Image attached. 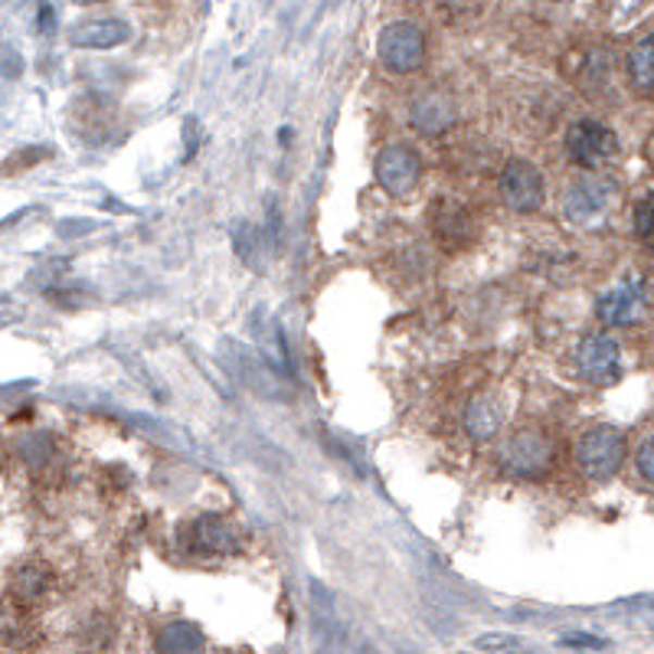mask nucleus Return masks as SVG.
I'll use <instances>...</instances> for the list:
<instances>
[{"label":"nucleus","instance_id":"obj_23","mask_svg":"<svg viewBox=\"0 0 654 654\" xmlns=\"http://www.w3.org/2000/svg\"><path fill=\"white\" fill-rule=\"evenodd\" d=\"M647 151H651V164H654V141H651V148H647Z\"/></svg>","mask_w":654,"mask_h":654},{"label":"nucleus","instance_id":"obj_12","mask_svg":"<svg viewBox=\"0 0 654 654\" xmlns=\"http://www.w3.org/2000/svg\"><path fill=\"white\" fill-rule=\"evenodd\" d=\"M429 226H432L439 246L448 249V252L465 249L478 233V223H474L471 210L465 203H458V200H435L432 213H429Z\"/></svg>","mask_w":654,"mask_h":654},{"label":"nucleus","instance_id":"obj_10","mask_svg":"<svg viewBox=\"0 0 654 654\" xmlns=\"http://www.w3.org/2000/svg\"><path fill=\"white\" fill-rule=\"evenodd\" d=\"M647 305V292L638 279H625L618 285H612L599 301H595V314L602 324L608 328H628L638 324Z\"/></svg>","mask_w":654,"mask_h":654},{"label":"nucleus","instance_id":"obj_19","mask_svg":"<svg viewBox=\"0 0 654 654\" xmlns=\"http://www.w3.org/2000/svg\"><path fill=\"white\" fill-rule=\"evenodd\" d=\"M634 233L641 239H654V194L638 200V207H634Z\"/></svg>","mask_w":654,"mask_h":654},{"label":"nucleus","instance_id":"obj_16","mask_svg":"<svg viewBox=\"0 0 654 654\" xmlns=\"http://www.w3.org/2000/svg\"><path fill=\"white\" fill-rule=\"evenodd\" d=\"M203 647H207L203 631L190 621H171L155 638L158 654H203Z\"/></svg>","mask_w":654,"mask_h":654},{"label":"nucleus","instance_id":"obj_1","mask_svg":"<svg viewBox=\"0 0 654 654\" xmlns=\"http://www.w3.org/2000/svg\"><path fill=\"white\" fill-rule=\"evenodd\" d=\"M556 461V445L553 439L536 429V425H520L514 429L504 445L497 448V465L501 471H507L510 478H523V481H536L543 474L553 471Z\"/></svg>","mask_w":654,"mask_h":654},{"label":"nucleus","instance_id":"obj_4","mask_svg":"<svg viewBox=\"0 0 654 654\" xmlns=\"http://www.w3.org/2000/svg\"><path fill=\"white\" fill-rule=\"evenodd\" d=\"M566 158L582 171H602L618 158V138L608 125L595 119H579L566 132Z\"/></svg>","mask_w":654,"mask_h":654},{"label":"nucleus","instance_id":"obj_7","mask_svg":"<svg viewBox=\"0 0 654 654\" xmlns=\"http://www.w3.org/2000/svg\"><path fill=\"white\" fill-rule=\"evenodd\" d=\"M615 200V184L608 177H595V174H585V177H576L566 190H563V217L569 223H592L599 217L608 213Z\"/></svg>","mask_w":654,"mask_h":654},{"label":"nucleus","instance_id":"obj_11","mask_svg":"<svg viewBox=\"0 0 654 654\" xmlns=\"http://www.w3.org/2000/svg\"><path fill=\"white\" fill-rule=\"evenodd\" d=\"M184 550L190 553H203V556H220V553H233L239 550V533L236 527L220 517V514H203L197 520H190L181 533Z\"/></svg>","mask_w":654,"mask_h":654},{"label":"nucleus","instance_id":"obj_14","mask_svg":"<svg viewBox=\"0 0 654 654\" xmlns=\"http://www.w3.org/2000/svg\"><path fill=\"white\" fill-rule=\"evenodd\" d=\"M50 585H53L50 566L34 563V559L24 563V566H17L14 576H11V595H14L21 605H37V602L50 592Z\"/></svg>","mask_w":654,"mask_h":654},{"label":"nucleus","instance_id":"obj_15","mask_svg":"<svg viewBox=\"0 0 654 654\" xmlns=\"http://www.w3.org/2000/svg\"><path fill=\"white\" fill-rule=\"evenodd\" d=\"M501 429V406L494 396L481 393L468 403L465 409V432L474 439V442H491Z\"/></svg>","mask_w":654,"mask_h":654},{"label":"nucleus","instance_id":"obj_2","mask_svg":"<svg viewBox=\"0 0 654 654\" xmlns=\"http://www.w3.org/2000/svg\"><path fill=\"white\" fill-rule=\"evenodd\" d=\"M425 30L412 21H393L383 27L380 40H377V57L380 63L396 73V76H409L425 63Z\"/></svg>","mask_w":654,"mask_h":654},{"label":"nucleus","instance_id":"obj_18","mask_svg":"<svg viewBox=\"0 0 654 654\" xmlns=\"http://www.w3.org/2000/svg\"><path fill=\"white\" fill-rule=\"evenodd\" d=\"M53 452H57V445H53V435H47V432H37V435L21 442V458L30 468H44L53 458Z\"/></svg>","mask_w":654,"mask_h":654},{"label":"nucleus","instance_id":"obj_5","mask_svg":"<svg viewBox=\"0 0 654 654\" xmlns=\"http://www.w3.org/2000/svg\"><path fill=\"white\" fill-rule=\"evenodd\" d=\"M497 194L504 200L507 210L514 213H536L543 207L546 187H543V174L536 164L523 161V158H510L501 174H497Z\"/></svg>","mask_w":654,"mask_h":654},{"label":"nucleus","instance_id":"obj_22","mask_svg":"<svg viewBox=\"0 0 654 654\" xmlns=\"http://www.w3.org/2000/svg\"><path fill=\"white\" fill-rule=\"evenodd\" d=\"M40 30H47V34L53 30V8H44V11H40Z\"/></svg>","mask_w":654,"mask_h":654},{"label":"nucleus","instance_id":"obj_21","mask_svg":"<svg viewBox=\"0 0 654 654\" xmlns=\"http://www.w3.org/2000/svg\"><path fill=\"white\" fill-rule=\"evenodd\" d=\"M563 644H579V647H602V638H589V634H566Z\"/></svg>","mask_w":654,"mask_h":654},{"label":"nucleus","instance_id":"obj_20","mask_svg":"<svg viewBox=\"0 0 654 654\" xmlns=\"http://www.w3.org/2000/svg\"><path fill=\"white\" fill-rule=\"evenodd\" d=\"M634 471H638L647 484H654V435H647V439L638 445V452H634Z\"/></svg>","mask_w":654,"mask_h":654},{"label":"nucleus","instance_id":"obj_9","mask_svg":"<svg viewBox=\"0 0 654 654\" xmlns=\"http://www.w3.org/2000/svg\"><path fill=\"white\" fill-rule=\"evenodd\" d=\"M455 122H458V102L452 92H445L439 86L422 89L409 102V125L425 138H439V135L452 132Z\"/></svg>","mask_w":654,"mask_h":654},{"label":"nucleus","instance_id":"obj_24","mask_svg":"<svg viewBox=\"0 0 654 654\" xmlns=\"http://www.w3.org/2000/svg\"><path fill=\"white\" fill-rule=\"evenodd\" d=\"M367 654H373V651H367Z\"/></svg>","mask_w":654,"mask_h":654},{"label":"nucleus","instance_id":"obj_8","mask_svg":"<svg viewBox=\"0 0 654 654\" xmlns=\"http://www.w3.org/2000/svg\"><path fill=\"white\" fill-rule=\"evenodd\" d=\"M576 370L585 383L608 386L621 373V347L608 334H589L576 347Z\"/></svg>","mask_w":654,"mask_h":654},{"label":"nucleus","instance_id":"obj_3","mask_svg":"<svg viewBox=\"0 0 654 654\" xmlns=\"http://www.w3.org/2000/svg\"><path fill=\"white\" fill-rule=\"evenodd\" d=\"M625 461V435L615 425H592L576 442V465L585 478L605 481Z\"/></svg>","mask_w":654,"mask_h":654},{"label":"nucleus","instance_id":"obj_13","mask_svg":"<svg viewBox=\"0 0 654 654\" xmlns=\"http://www.w3.org/2000/svg\"><path fill=\"white\" fill-rule=\"evenodd\" d=\"M128 37H132V30H128L125 21L102 17V21H83V24H76L73 34H70V44L79 47V50H112V47H122Z\"/></svg>","mask_w":654,"mask_h":654},{"label":"nucleus","instance_id":"obj_6","mask_svg":"<svg viewBox=\"0 0 654 654\" xmlns=\"http://www.w3.org/2000/svg\"><path fill=\"white\" fill-rule=\"evenodd\" d=\"M419 177H422V155L412 145L396 141V145H386L377 155V184L390 197L412 194L419 187Z\"/></svg>","mask_w":654,"mask_h":654},{"label":"nucleus","instance_id":"obj_17","mask_svg":"<svg viewBox=\"0 0 654 654\" xmlns=\"http://www.w3.org/2000/svg\"><path fill=\"white\" fill-rule=\"evenodd\" d=\"M625 76H628L631 89H638L644 96L654 92V34L641 37L628 50V57H625Z\"/></svg>","mask_w":654,"mask_h":654},{"label":"nucleus","instance_id":"obj_25","mask_svg":"<svg viewBox=\"0 0 654 654\" xmlns=\"http://www.w3.org/2000/svg\"><path fill=\"white\" fill-rule=\"evenodd\" d=\"M239 654H243V651H239Z\"/></svg>","mask_w":654,"mask_h":654}]
</instances>
